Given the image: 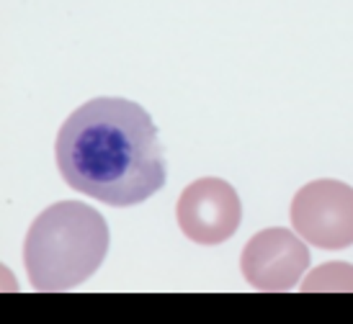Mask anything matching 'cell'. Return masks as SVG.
I'll return each instance as SVG.
<instances>
[{
    "label": "cell",
    "mask_w": 353,
    "mask_h": 324,
    "mask_svg": "<svg viewBox=\"0 0 353 324\" xmlns=\"http://www.w3.org/2000/svg\"><path fill=\"white\" fill-rule=\"evenodd\" d=\"M59 175L108 206H134L165 186V158L150 114L127 98H93L72 111L54 142Z\"/></svg>",
    "instance_id": "1"
},
{
    "label": "cell",
    "mask_w": 353,
    "mask_h": 324,
    "mask_svg": "<svg viewBox=\"0 0 353 324\" xmlns=\"http://www.w3.org/2000/svg\"><path fill=\"white\" fill-rule=\"evenodd\" d=\"M108 252V224L83 201L44 208L26 232L23 266L37 291H68L96 273Z\"/></svg>",
    "instance_id": "2"
},
{
    "label": "cell",
    "mask_w": 353,
    "mask_h": 324,
    "mask_svg": "<svg viewBox=\"0 0 353 324\" xmlns=\"http://www.w3.org/2000/svg\"><path fill=\"white\" fill-rule=\"evenodd\" d=\"M289 219L296 235L320 250L351 247L353 188L333 177L312 180L296 191Z\"/></svg>",
    "instance_id": "3"
},
{
    "label": "cell",
    "mask_w": 353,
    "mask_h": 324,
    "mask_svg": "<svg viewBox=\"0 0 353 324\" xmlns=\"http://www.w3.org/2000/svg\"><path fill=\"white\" fill-rule=\"evenodd\" d=\"M181 232L199 245H219L237 232L243 206L237 191L222 177H199L181 193L176 206Z\"/></svg>",
    "instance_id": "4"
},
{
    "label": "cell",
    "mask_w": 353,
    "mask_h": 324,
    "mask_svg": "<svg viewBox=\"0 0 353 324\" xmlns=\"http://www.w3.org/2000/svg\"><path fill=\"white\" fill-rule=\"evenodd\" d=\"M310 266V250L284 226L263 229L248 239L240 270L258 291H292Z\"/></svg>",
    "instance_id": "5"
},
{
    "label": "cell",
    "mask_w": 353,
    "mask_h": 324,
    "mask_svg": "<svg viewBox=\"0 0 353 324\" xmlns=\"http://www.w3.org/2000/svg\"><path fill=\"white\" fill-rule=\"evenodd\" d=\"M302 291H353V266L327 263L317 268L302 283Z\"/></svg>",
    "instance_id": "6"
}]
</instances>
